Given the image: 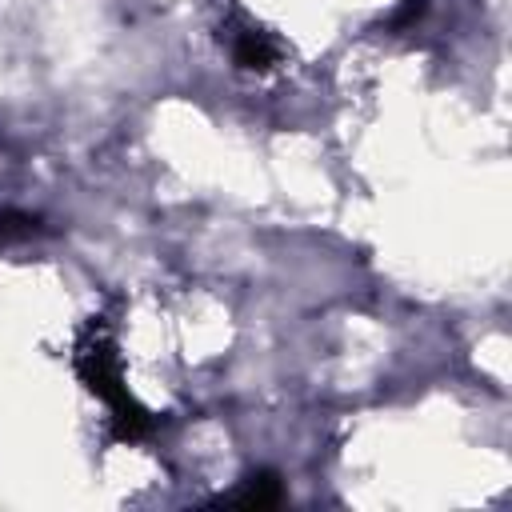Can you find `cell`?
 <instances>
[{
    "mask_svg": "<svg viewBox=\"0 0 512 512\" xmlns=\"http://www.w3.org/2000/svg\"><path fill=\"white\" fill-rule=\"evenodd\" d=\"M32 228H36L32 216H16V212H4V216H0V240H8V236H28Z\"/></svg>",
    "mask_w": 512,
    "mask_h": 512,
    "instance_id": "obj_4",
    "label": "cell"
},
{
    "mask_svg": "<svg viewBox=\"0 0 512 512\" xmlns=\"http://www.w3.org/2000/svg\"><path fill=\"white\" fill-rule=\"evenodd\" d=\"M72 364L76 376L84 380V388L92 396H100L108 404V420H112V436L124 444L148 440L156 432V412H148L124 384V360L116 348V336L108 332V324L100 316H92L72 348Z\"/></svg>",
    "mask_w": 512,
    "mask_h": 512,
    "instance_id": "obj_1",
    "label": "cell"
},
{
    "mask_svg": "<svg viewBox=\"0 0 512 512\" xmlns=\"http://www.w3.org/2000/svg\"><path fill=\"white\" fill-rule=\"evenodd\" d=\"M220 44L228 48V56L240 72H272L284 60V44L276 40V32L248 20L244 12H232L220 24Z\"/></svg>",
    "mask_w": 512,
    "mask_h": 512,
    "instance_id": "obj_2",
    "label": "cell"
},
{
    "mask_svg": "<svg viewBox=\"0 0 512 512\" xmlns=\"http://www.w3.org/2000/svg\"><path fill=\"white\" fill-rule=\"evenodd\" d=\"M280 496H284L280 476H276V472H256V476H248L240 488L216 496L212 504H228V508H272V504H280Z\"/></svg>",
    "mask_w": 512,
    "mask_h": 512,
    "instance_id": "obj_3",
    "label": "cell"
}]
</instances>
